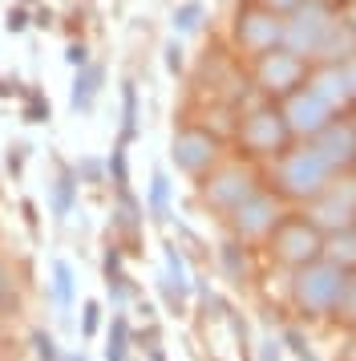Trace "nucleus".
Returning a JSON list of instances; mask_svg holds the SVG:
<instances>
[{
	"label": "nucleus",
	"instance_id": "obj_5",
	"mask_svg": "<svg viewBox=\"0 0 356 361\" xmlns=\"http://www.w3.org/2000/svg\"><path fill=\"white\" fill-rule=\"evenodd\" d=\"M328 25H332V13L324 8L320 0H304L288 20H284V45L279 49L295 53V57H316L320 53V41L328 33Z\"/></svg>",
	"mask_w": 356,
	"mask_h": 361
},
{
	"label": "nucleus",
	"instance_id": "obj_30",
	"mask_svg": "<svg viewBox=\"0 0 356 361\" xmlns=\"http://www.w3.org/2000/svg\"><path fill=\"white\" fill-rule=\"evenodd\" d=\"M279 341H284L291 353H295V361H320V353L307 345V337L300 333V329H284V333H279Z\"/></svg>",
	"mask_w": 356,
	"mask_h": 361
},
{
	"label": "nucleus",
	"instance_id": "obj_45",
	"mask_svg": "<svg viewBox=\"0 0 356 361\" xmlns=\"http://www.w3.org/2000/svg\"><path fill=\"white\" fill-rule=\"evenodd\" d=\"M65 361H89L85 353H65Z\"/></svg>",
	"mask_w": 356,
	"mask_h": 361
},
{
	"label": "nucleus",
	"instance_id": "obj_42",
	"mask_svg": "<svg viewBox=\"0 0 356 361\" xmlns=\"http://www.w3.org/2000/svg\"><path fill=\"white\" fill-rule=\"evenodd\" d=\"M344 78H348V90H352V98H356V53L344 61Z\"/></svg>",
	"mask_w": 356,
	"mask_h": 361
},
{
	"label": "nucleus",
	"instance_id": "obj_2",
	"mask_svg": "<svg viewBox=\"0 0 356 361\" xmlns=\"http://www.w3.org/2000/svg\"><path fill=\"white\" fill-rule=\"evenodd\" d=\"M332 179H336V171L324 163V154L312 142L300 150H284L279 163H275V187L288 199H300V203L320 199Z\"/></svg>",
	"mask_w": 356,
	"mask_h": 361
},
{
	"label": "nucleus",
	"instance_id": "obj_22",
	"mask_svg": "<svg viewBox=\"0 0 356 361\" xmlns=\"http://www.w3.org/2000/svg\"><path fill=\"white\" fill-rule=\"evenodd\" d=\"M219 268H223L227 284H243V280H247V252H243V240L219 244Z\"/></svg>",
	"mask_w": 356,
	"mask_h": 361
},
{
	"label": "nucleus",
	"instance_id": "obj_41",
	"mask_svg": "<svg viewBox=\"0 0 356 361\" xmlns=\"http://www.w3.org/2000/svg\"><path fill=\"white\" fill-rule=\"evenodd\" d=\"M25 150L29 147H13L8 150V175H20V166H25Z\"/></svg>",
	"mask_w": 356,
	"mask_h": 361
},
{
	"label": "nucleus",
	"instance_id": "obj_48",
	"mask_svg": "<svg viewBox=\"0 0 356 361\" xmlns=\"http://www.w3.org/2000/svg\"><path fill=\"white\" fill-rule=\"evenodd\" d=\"M352 231H356V228H352Z\"/></svg>",
	"mask_w": 356,
	"mask_h": 361
},
{
	"label": "nucleus",
	"instance_id": "obj_38",
	"mask_svg": "<svg viewBox=\"0 0 356 361\" xmlns=\"http://www.w3.org/2000/svg\"><path fill=\"white\" fill-rule=\"evenodd\" d=\"M65 61H69V66H89V49H85V45H81V41H73V45H69V49H65Z\"/></svg>",
	"mask_w": 356,
	"mask_h": 361
},
{
	"label": "nucleus",
	"instance_id": "obj_44",
	"mask_svg": "<svg viewBox=\"0 0 356 361\" xmlns=\"http://www.w3.org/2000/svg\"><path fill=\"white\" fill-rule=\"evenodd\" d=\"M146 361H166V349H162V345H150V349H146Z\"/></svg>",
	"mask_w": 356,
	"mask_h": 361
},
{
	"label": "nucleus",
	"instance_id": "obj_8",
	"mask_svg": "<svg viewBox=\"0 0 356 361\" xmlns=\"http://www.w3.org/2000/svg\"><path fill=\"white\" fill-rule=\"evenodd\" d=\"M288 118L275 106H259L243 118L239 126V142L247 154H284V142H288Z\"/></svg>",
	"mask_w": 356,
	"mask_h": 361
},
{
	"label": "nucleus",
	"instance_id": "obj_33",
	"mask_svg": "<svg viewBox=\"0 0 356 361\" xmlns=\"http://www.w3.org/2000/svg\"><path fill=\"white\" fill-rule=\"evenodd\" d=\"M25 122H49V98L41 90H32L29 102H25Z\"/></svg>",
	"mask_w": 356,
	"mask_h": 361
},
{
	"label": "nucleus",
	"instance_id": "obj_40",
	"mask_svg": "<svg viewBox=\"0 0 356 361\" xmlns=\"http://www.w3.org/2000/svg\"><path fill=\"white\" fill-rule=\"evenodd\" d=\"M263 4H267V8H275L279 17H291V13H295V8H300L304 0H263Z\"/></svg>",
	"mask_w": 356,
	"mask_h": 361
},
{
	"label": "nucleus",
	"instance_id": "obj_24",
	"mask_svg": "<svg viewBox=\"0 0 356 361\" xmlns=\"http://www.w3.org/2000/svg\"><path fill=\"white\" fill-rule=\"evenodd\" d=\"M73 264L69 260H53V305L61 312H69L73 309Z\"/></svg>",
	"mask_w": 356,
	"mask_h": 361
},
{
	"label": "nucleus",
	"instance_id": "obj_46",
	"mask_svg": "<svg viewBox=\"0 0 356 361\" xmlns=\"http://www.w3.org/2000/svg\"><path fill=\"white\" fill-rule=\"evenodd\" d=\"M352 171H356V163H352Z\"/></svg>",
	"mask_w": 356,
	"mask_h": 361
},
{
	"label": "nucleus",
	"instance_id": "obj_12",
	"mask_svg": "<svg viewBox=\"0 0 356 361\" xmlns=\"http://www.w3.org/2000/svg\"><path fill=\"white\" fill-rule=\"evenodd\" d=\"M312 147L320 150L324 163L332 166V171H348V166L356 163V126L348 118H332V122L312 138Z\"/></svg>",
	"mask_w": 356,
	"mask_h": 361
},
{
	"label": "nucleus",
	"instance_id": "obj_6",
	"mask_svg": "<svg viewBox=\"0 0 356 361\" xmlns=\"http://www.w3.org/2000/svg\"><path fill=\"white\" fill-rule=\"evenodd\" d=\"M235 41L247 53H272L284 45V17L267 8V4H239V17H235Z\"/></svg>",
	"mask_w": 356,
	"mask_h": 361
},
{
	"label": "nucleus",
	"instance_id": "obj_4",
	"mask_svg": "<svg viewBox=\"0 0 356 361\" xmlns=\"http://www.w3.org/2000/svg\"><path fill=\"white\" fill-rule=\"evenodd\" d=\"M307 219H312L324 235L356 228V175L328 183V191L307 203Z\"/></svg>",
	"mask_w": 356,
	"mask_h": 361
},
{
	"label": "nucleus",
	"instance_id": "obj_14",
	"mask_svg": "<svg viewBox=\"0 0 356 361\" xmlns=\"http://www.w3.org/2000/svg\"><path fill=\"white\" fill-rule=\"evenodd\" d=\"M77 187H81L77 171H73L69 163H61V159H57V179L49 183V212H53V219H57V224H65V219L73 215V203H77Z\"/></svg>",
	"mask_w": 356,
	"mask_h": 361
},
{
	"label": "nucleus",
	"instance_id": "obj_36",
	"mask_svg": "<svg viewBox=\"0 0 356 361\" xmlns=\"http://www.w3.org/2000/svg\"><path fill=\"white\" fill-rule=\"evenodd\" d=\"M166 69H170V73H182V45H178V37L174 41H166Z\"/></svg>",
	"mask_w": 356,
	"mask_h": 361
},
{
	"label": "nucleus",
	"instance_id": "obj_9",
	"mask_svg": "<svg viewBox=\"0 0 356 361\" xmlns=\"http://www.w3.org/2000/svg\"><path fill=\"white\" fill-rule=\"evenodd\" d=\"M170 163L182 175H207L210 166L219 163V138L207 126H182L170 138Z\"/></svg>",
	"mask_w": 356,
	"mask_h": 361
},
{
	"label": "nucleus",
	"instance_id": "obj_37",
	"mask_svg": "<svg viewBox=\"0 0 356 361\" xmlns=\"http://www.w3.org/2000/svg\"><path fill=\"white\" fill-rule=\"evenodd\" d=\"M4 29H8V33H25V29H29V13H25V8H8Z\"/></svg>",
	"mask_w": 356,
	"mask_h": 361
},
{
	"label": "nucleus",
	"instance_id": "obj_31",
	"mask_svg": "<svg viewBox=\"0 0 356 361\" xmlns=\"http://www.w3.org/2000/svg\"><path fill=\"white\" fill-rule=\"evenodd\" d=\"M336 317L344 325L356 329V268L348 272V284H344V296H340V305H336Z\"/></svg>",
	"mask_w": 356,
	"mask_h": 361
},
{
	"label": "nucleus",
	"instance_id": "obj_27",
	"mask_svg": "<svg viewBox=\"0 0 356 361\" xmlns=\"http://www.w3.org/2000/svg\"><path fill=\"white\" fill-rule=\"evenodd\" d=\"M198 20H203V0H186V4H178L170 25H174V37L178 33H194L198 29Z\"/></svg>",
	"mask_w": 356,
	"mask_h": 361
},
{
	"label": "nucleus",
	"instance_id": "obj_7",
	"mask_svg": "<svg viewBox=\"0 0 356 361\" xmlns=\"http://www.w3.org/2000/svg\"><path fill=\"white\" fill-rule=\"evenodd\" d=\"M255 191H259L255 175H251L247 166H239V163L210 171L207 183H203V199H207V207H215V212H223V215H231L235 207H243Z\"/></svg>",
	"mask_w": 356,
	"mask_h": 361
},
{
	"label": "nucleus",
	"instance_id": "obj_16",
	"mask_svg": "<svg viewBox=\"0 0 356 361\" xmlns=\"http://www.w3.org/2000/svg\"><path fill=\"white\" fill-rule=\"evenodd\" d=\"M307 90L324 98L332 110H340L344 102L352 98V90H348V78H344V66H320L312 78H307Z\"/></svg>",
	"mask_w": 356,
	"mask_h": 361
},
{
	"label": "nucleus",
	"instance_id": "obj_1",
	"mask_svg": "<svg viewBox=\"0 0 356 361\" xmlns=\"http://www.w3.org/2000/svg\"><path fill=\"white\" fill-rule=\"evenodd\" d=\"M344 284H348V268H340V264L320 256V260H312L291 272L288 293H291L295 312H304L307 321H320V317H336Z\"/></svg>",
	"mask_w": 356,
	"mask_h": 361
},
{
	"label": "nucleus",
	"instance_id": "obj_25",
	"mask_svg": "<svg viewBox=\"0 0 356 361\" xmlns=\"http://www.w3.org/2000/svg\"><path fill=\"white\" fill-rule=\"evenodd\" d=\"M138 138V85L122 82V142Z\"/></svg>",
	"mask_w": 356,
	"mask_h": 361
},
{
	"label": "nucleus",
	"instance_id": "obj_26",
	"mask_svg": "<svg viewBox=\"0 0 356 361\" xmlns=\"http://www.w3.org/2000/svg\"><path fill=\"white\" fill-rule=\"evenodd\" d=\"M13 312H20V288L13 280V268L0 260V317H13Z\"/></svg>",
	"mask_w": 356,
	"mask_h": 361
},
{
	"label": "nucleus",
	"instance_id": "obj_18",
	"mask_svg": "<svg viewBox=\"0 0 356 361\" xmlns=\"http://www.w3.org/2000/svg\"><path fill=\"white\" fill-rule=\"evenodd\" d=\"M101 82H106V69L97 66V61H89V66L77 69V78H73V94H69V106L77 110V114H85L89 106H94L97 90H101Z\"/></svg>",
	"mask_w": 356,
	"mask_h": 361
},
{
	"label": "nucleus",
	"instance_id": "obj_32",
	"mask_svg": "<svg viewBox=\"0 0 356 361\" xmlns=\"http://www.w3.org/2000/svg\"><path fill=\"white\" fill-rule=\"evenodd\" d=\"M97 333H101V300H85L81 305V337L94 341Z\"/></svg>",
	"mask_w": 356,
	"mask_h": 361
},
{
	"label": "nucleus",
	"instance_id": "obj_11",
	"mask_svg": "<svg viewBox=\"0 0 356 361\" xmlns=\"http://www.w3.org/2000/svg\"><path fill=\"white\" fill-rule=\"evenodd\" d=\"M279 110H284V118H288V130L300 134V138H307V142H312V138L332 122V114H336V110H332L324 98H316L307 85L304 90H291Z\"/></svg>",
	"mask_w": 356,
	"mask_h": 361
},
{
	"label": "nucleus",
	"instance_id": "obj_23",
	"mask_svg": "<svg viewBox=\"0 0 356 361\" xmlns=\"http://www.w3.org/2000/svg\"><path fill=\"white\" fill-rule=\"evenodd\" d=\"M129 349H134L129 317H126V312H113V325H110V345H106V361H129Z\"/></svg>",
	"mask_w": 356,
	"mask_h": 361
},
{
	"label": "nucleus",
	"instance_id": "obj_10",
	"mask_svg": "<svg viewBox=\"0 0 356 361\" xmlns=\"http://www.w3.org/2000/svg\"><path fill=\"white\" fill-rule=\"evenodd\" d=\"M231 219V231H235V240H267L275 231V224L284 219V207H279V199L267 195V191H255V195L247 199L243 207H235V212L227 215Z\"/></svg>",
	"mask_w": 356,
	"mask_h": 361
},
{
	"label": "nucleus",
	"instance_id": "obj_3",
	"mask_svg": "<svg viewBox=\"0 0 356 361\" xmlns=\"http://www.w3.org/2000/svg\"><path fill=\"white\" fill-rule=\"evenodd\" d=\"M267 240H272V256L291 272L324 256V231L307 215H284Z\"/></svg>",
	"mask_w": 356,
	"mask_h": 361
},
{
	"label": "nucleus",
	"instance_id": "obj_29",
	"mask_svg": "<svg viewBox=\"0 0 356 361\" xmlns=\"http://www.w3.org/2000/svg\"><path fill=\"white\" fill-rule=\"evenodd\" d=\"M110 179H113V187H117V195L122 191H129V166H126V142H117L113 147V154H110Z\"/></svg>",
	"mask_w": 356,
	"mask_h": 361
},
{
	"label": "nucleus",
	"instance_id": "obj_39",
	"mask_svg": "<svg viewBox=\"0 0 356 361\" xmlns=\"http://www.w3.org/2000/svg\"><path fill=\"white\" fill-rule=\"evenodd\" d=\"M20 215H25V228L37 235V228H41V224H37V203H32V199H20Z\"/></svg>",
	"mask_w": 356,
	"mask_h": 361
},
{
	"label": "nucleus",
	"instance_id": "obj_21",
	"mask_svg": "<svg viewBox=\"0 0 356 361\" xmlns=\"http://www.w3.org/2000/svg\"><path fill=\"white\" fill-rule=\"evenodd\" d=\"M146 215H150L154 224H166V219H170V179H166V171H154V179H150Z\"/></svg>",
	"mask_w": 356,
	"mask_h": 361
},
{
	"label": "nucleus",
	"instance_id": "obj_17",
	"mask_svg": "<svg viewBox=\"0 0 356 361\" xmlns=\"http://www.w3.org/2000/svg\"><path fill=\"white\" fill-rule=\"evenodd\" d=\"M101 276H106V293H110L113 309L122 312L126 300L134 296V284H129L126 268H122V244H110L106 247V260H101Z\"/></svg>",
	"mask_w": 356,
	"mask_h": 361
},
{
	"label": "nucleus",
	"instance_id": "obj_34",
	"mask_svg": "<svg viewBox=\"0 0 356 361\" xmlns=\"http://www.w3.org/2000/svg\"><path fill=\"white\" fill-rule=\"evenodd\" d=\"M106 171H110V166L97 163V159H81V163H77V179L81 183H101V179H106Z\"/></svg>",
	"mask_w": 356,
	"mask_h": 361
},
{
	"label": "nucleus",
	"instance_id": "obj_35",
	"mask_svg": "<svg viewBox=\"0 0 356 361\" xmlns=\"http://www.w3.org/2000/svg\"><path fill=\"white\" fill-rule=\"evenodd\" d=\"M279 349H284L279 337H272V333H267V337H259V361H284V357H279Z\"/></svg>",
	"mask_w": 356,
	"mask_h": 361
},
{
	"label": "nucleus",
	"instance_id": "obj_13",
	"mask_svg": "<svg viewBox=\"0 0 356 361\" xmlns=\"http://www.w3.org/2000/svg\"><path fill=\"white\" fill-rule=\"evenodd\" d=\"M300 82H304V57L288 49H272L259 57V85H267L275 94H291Z\"/></svg>",
	"mask_w": 356,
	"mask_h": 361
},
{
	"label": "nucleus",
	"instance_id": "obj_20",
	"mask_svg": "<svg viewBox=\"0 0 356 361\" xmlns=\"http://www.w3.org/2000/svg\"><path fill=\"white\" fill-rule=\"evenodd\" d=\"M324 260L340 264V268H356V231H332V235H324Z\"/></svg>",
	"mask_w": 356,
	"mask_h": 361
},
{
	"label": "nucleus",
	"instance_id": "obj_28",
	"mask_svg": "<svg viewBox=\"0 0 356 361\" xmlns=\"http://www.w3.org/2000/svg\"><path fill=\"white\" fill-rule=\"evenodd\" d=\"M32 353H37V361H65L61 345L49 329H32Z\"/></svg>",
	"mask_w": 356,
	"mask_h": 361
},
{
	"label": "nucleus",
	"instance_id": "obj_43",
	"mask_svg": "<svg viewBox=\"0 0 356 361\" xmlns=\"http://www.w3.org/2000/svg\"><path fill=\"white\" fill-rule=\"evenodd\" d=\"M32 25H41V29H49V25H53V13H49V8H37V17H32Z\"/></svg>",
	"mask_w": 356,
	"mask_h": 361
},
{
	"label": "nucleus",
	"instance_id": "obj_47",
	"mask_svg": "<svg viewBox=\"0 0 356 361\" xmlns=\"http://www.w3.org/2000/svg\"><path fill=\"white\" fill-rule=\"evenodd\" d=\"M352 126H356V122H352Z\"/></svg>",
	"mask_w": 356,
	"mask_h": 361
},
{
	"label": "nucleus",
	"instance_id": "obj_15",
	"mask_svg": "<svg viewBox=\"0 0 356 361\" xmlns=\"http://www.w3.org/2000/svg\"><path fill=\"white\" fill-rule=\"evenodd\" d=\"M352 53H356V25L352 20H336L332 17V25H328V33H324L316 57H320L324 66H344Z\"/></svg>",
	"mask_w": 356,
	"mask_h": 361
},
{
	"label": "nucleus",
	"instance_id": "obj_19",
	"mask_svg": "<svg viewBox=\"0 0 356 361\" xmlns=\"http://www.w3.org/2000/svg\"><path fill=\"white\" fill-rule=\"evenodd\" d=\"M146 207L134 199V191H122L117 195V207H113V231H122V240H138L142 231V219H146Z\"/></svg>",
	"mask_w": 356,
	"mask_h": 361
}]
</instances>
